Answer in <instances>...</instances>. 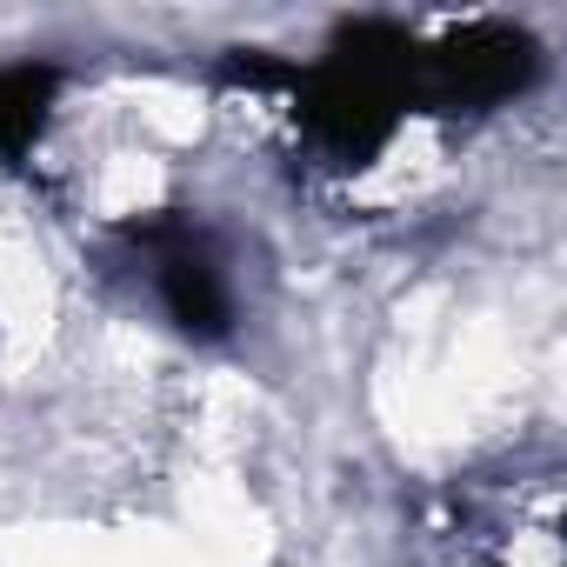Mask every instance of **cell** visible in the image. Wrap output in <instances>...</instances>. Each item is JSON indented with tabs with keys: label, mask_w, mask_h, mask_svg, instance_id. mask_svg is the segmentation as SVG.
Instances as JSON below:
<instances>
[{
	"label": "cell",
	"mask_w": 567,
	"mask_h": 567,
	"mask_svg": "<svg viewBox=\"0 0 567 567\" xmlns=\"http://www.w3.org/2000/svg\"><path fill=\"white\" fill-rule=\"evenodd\" d=\"M54 94H61V68L48 61H14V68H0V161H21L48 114H54Z\"/></svg>",
	"instance_id": "3957f363"
},
{
	"label": "cell",
	"mask_w": 567,
	"mask_h": 567,
	"mask_svg": "<svg viewBox=\"0 0 567 567\" xmlns=\"http://www.w3.org/2000/svg\"><path fill=\"white\" fill-rule=\"evenodd\" d=\"M134 240L154 254V288H161L167 315H174L187 334H200V341L227 334L234 301H227V280H220L214 247H207L187 220H174V214H167V220H141Z\"/></svg>",
	"instance_id": "7a4b0ae2"
},
{
	"label": "cell",
	"mask_w": 567,
	"mask_h": 567,
	"mask_svg": "<svg viewBox=\"0 0 567 567\" xmlns=\"http://www.w3.org/2000/svg\"><path fill=\"white\" fill-rule=\"evenodd\" d=\"M540 68V48L527 28L514 21H467L447 41L421 48L414 61V94L441 101V107H494L507 94H520Z\"/></svg>",
	"instance_id": "6da1fadb"
}]
</instances>
